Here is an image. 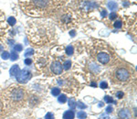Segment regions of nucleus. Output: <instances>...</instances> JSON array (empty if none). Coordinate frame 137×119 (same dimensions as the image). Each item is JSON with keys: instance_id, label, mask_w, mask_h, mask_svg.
Returning a JSON list of instances; mask_svg holds the SVG:
<instances>
[{"instance_id": "obj_1", "label": "nucleus", "mask_w": 137, "mask_h": 119, "mask_svg": "<svg viewBox=\"0 0 137 119\" xmlns=\"http://www.w3.org/2000/svg\"><path fill=\"white\" fill-rule=\"evenodd\" d=\"M62 0H23V10L31 16H49L60 7Z\"/></svg>"}, {"instance_id": "obj_2", "label": "nucleus", "mask_w": 137, "mask_h": 119, "mask_svg": "<svg viewBox=\"0 0 137 119\" xmlns=\"http://www.w3.org/2000/svg\"><path fill=\"white\" fill-rule=\"evenodd\" d=\"M28 33L30 35V40L36 43H40L41 41L45 42L50 39L52 33H54V27L47 22H33Z\"/></svg>"}, {"instance_id": "obj_3", "label": "nucleus", "mask_w": 137, "mask_h": 119, "mask_svg": "<svg viewBox=\"0 0 137 119\" xmlns=\"http://www.w3.org/2000/svg\"><path fill=\"white\" fill-rule=\"evenodd\" d=\"M18 83L20 84H26L27 82H28L31 77H32V73L30 72L28 70H22L19 71V73L16 76Z\"/></svg>"}, {"instance_id": "obj_4", "label": "nucleus", "mask_w": 137, "mask_h": 119, "mask_svg": "<svg viewBox=\"0 0 137 119\" xmlns=\"http://www.w3.org/2000/svg\"><path fill=\"white\" fill-rule=\"evenodd\" d=\"M98 7V3L96 1H92V0H84L82 1L80 8L82 9L83 11H90L92 9L96 8Z\"/></svg>"}, {"instance_id": "obj_5", "label": "nucleus", "mask_w": 137, "mask_h": 119, "mask_svg": "<svg viewBox=\"0 0 137 119\" xmlns=\"http://www.w3.org/2000/svg\"><path fill=\"white\" fill-rule=\"evenodd\" d=\"M116 78L121 81V82H125V81H127L129 78V71L126 70V69H124V68H121V69H118L117 71H116Z\"/></svg>"}, {"instance_id": "obj_6", "label": "nucleus", "mask_w": 137, "mask_h": 119, "mask_svg": "<svg viewBox=\"0 0 137 119\" xmlns=\"http://www.w3.org/2000/svg\"><path fill=\"white\" fill-rule=\"evenodd\" d=\"M10 95H11V98L15 101H20L24 98L25 93L22 90V88H15L11 91Z\"/></svg>"}, {"instance_id": "obj_7", "label": "nucleus", "mask_w": 137, "mask_h": 119, "mask_svg": "<svg viewBox=\"0 0 137 119\" xmlns=\"http://www.w3.org/2000/svg\"><path fill=\"white\" fill-rule=\"evenodd\" d=\"M51 71L57 75L60 74V73L62 72V71H63L62 64L59 62H54L51 64Z\"/></svg>"}, {"instance_id": "obj_8", "label": "nucleus", "mask_w": 137, "mask_h": 119, "mask_svg": "<svg viewBox=\"0 0 137 119\" xmlns=\"http://www.w3.org/2000/svg\"><path fill=\"white\" fill-rule=\"evenodd\" d=\"M97 60L103 64H107L110 62V56L105 52H100L97 55Z\"/></svg>"}, {"instance_id": "obj_9", "label": "nucleus", "mask_w": 137, "mask_h": 119, "mask_svg": "<svg viewBox=\"0 0 137 119\" xmlns=\"http://www.w3.org/2000/svg\"><path fill=\"white\" fill-rule=\"evenodd\" d=\"M118 115H119V117H120L121 119H129L131 117V113H130V111H129L128 109L123 108V109L119 111Z\"/></svg>"}, {"instance_id": "obj_10", "label": "nucleus", "mask_w": 137, "mask_h": 119, "mask_svg": "<svg viewBox=\"0 0 137 119\" xmlns=\"http://www.w3.org/2000/svg\"><path fill=\"white\" fill-rule=\"evenodd\" d=\"M19 71H20L19 66H18V65H13V66L11 67L9 72H10L11 76H17V75L19 73Z\"/></svg>"}, {"instance_id": "obj_11", "label": "nucleus", "mask_w": 137, "mask_h": 119, "mask_svg": "<svg viewBox=\"0 0 137 119\" xmlns=\"http://www.w3.org/2000/svg\"><path fill=\"white\" fill-rule=\"evenodd\" d=\"M74 116H75V114L71 110L66 111L64 114H63V119H73Z\"/></svg>"}, {"instance_id": "obj_12", "label": "nucleus", "mask_w": 137, "mask_h": 119, "mask_svg": "<svg viewBox=\"0 0 137 119\" xmlns=\"http://www.w3.org/2000/svg\"><path fill=\"white\" fill-rule=\"evenodd\" d=\"M68 106H69V108L74 109V108L77 106V103H76V101H75L74 99H68Z\"/></svg>"}, {"instance_id": "obj_13", "label": "nucleus", "mask_w": 137, "mask_h": 119, "mask_svg": "<svg viewBox=\"0 0 137 119\" xmlns=\"http://www.w3.org/2000/svg\"><path fill=\"white\" fill-rule=\"evenodd\" d=\"M108 7L111 9V10H115V9L118 7V5H117V3L114 2V1H111V2L108 3Z\"/></svg>"}, {"instance_id": "obj_14", "label": "nucleus", "mask_w": 137, "mask_h": 119, "mask_svg": "<svg viewBox=\"0 0 137 119\" xmlns=\"http://www.w3.org/2000/svg\"><path fill=\"white\" fill-rule=\"evenodd\" d=\"M77 117L79 119H86L87 118V114L84 111H80L77 114Z\"/></svg>"}, {"instance_id": "obj_15", "label": "nucleus", "mask_w": 137, "mask_h": 119, "mask_svg": "<svg viewBox=\"0 0 137 119\" xmlns=\"http://www.w3.org/2000/svg\"><path fill=\"white\" fill-rule=\"evenodd\" d=\"M73 52H74V49H73L72 46H71V45L68 46V47H67V49H66V53H67V55H68V56H71V55L73 54Z\"/></svg>"}, {"instance_id": "obj_16", "label": "nucleus", "mask_w": 137, "mask_h": 119, "mask_svg": "<svg viewBox=\"0 0 137 119\" xmlns=\"http://www.w3.org/2000/svg\"><path fill=\"white\" fill-rule=\"evenodd\" d=\"M62 67H63V69L66 70V71L69 70L70 67H71V62H70V61H66V62H64V64L62 65Z\"/></svg>"}, {"instance_id": "obj_17", "label": "nucleus", "mask_w": 137, "mask_h": 119, "mask_svg": "<svg viewBox=\"0 0 137 119\" xmlns=\"http://www.w3.org/2000/svg\"><path fill=\"white\" fill-rule=\"evenodd\" d=\"M9 57L11 59V61H17L18 59V54L16 51H12V52L9 54Z\"/></svg>"}, {"instance_id": "obj_18", "label": "nucleus", "mask_w": 137, "mask_h": 119, "mask_svg": "<svg viewBox=\"0 0 137 119\" xmlns=\"http://www.w3.org/2000/svg\"><path fill=\"white\" fill-rule=\"evenodd\" d=\"M59 102L60 104H65L67 102V96L65 94H60V96H59Z\"/></svg>"}, {"instance_id": "obj_19", "label": "nucleus", "mask_w": 137, "mask_h": 119, "mask_svg": "<svg viewBox=\"0 0 137 119\" xmlns=\"http://www.w3.org/2000/svg\"><path fill=\"white\" fill-rule=\"evenodd\" d=\"M51 93L53 96H59L60 93V89L59 88H53L51 90Z\"/></svg>"}, {"instance_id": "obj_20", "label": "nucleus", "mask_w": 137, "mask_h": 119, "mask_svg": "<svg viewBox=\"0 0 137 119\" xmlns=\"http://www.w3.org/2000/svg\"><path fill=\"white\" fill-rule=\"evenodd\" d=\"M7 22L10 26H14L16 23H17V20H16V18H14V17H9L8 19H7Z\"/></svg>"}, {"instance_id": "obj_21", "label": "nucleus", "mask_w": 137, "mask_h": 119, "mask_svg": "<svg viewBox=\"0 0 137 119\" xmlns=\"http://www.w3.org/2000/svg\"><path fill=\"white\" fill-rule=\"evenodd\" d=\"M62 21L64 23H68L70 21V16H68V15H64L63 17H62Z\"/></svg>"}, {"instance_id": "obj_22", "label": "nucleus", "mask_w": 137, "mask_h": 119, "mask_svg": "<svg viewBox=\"0 0 137 119\" xmlns=\"http://www.w3.org/2000/svg\"><path fill=\"white\" fill-rule=\"evenodd\" d=\"M104 102L107 103V104H111V103H113V99H112L111 96L106 95V96L104 97Z\"/></svg>"}, {"instance_id": "obj_23", "label": "nucleus", "mask_w": 137, "mask_h": 119, "mask_svg": "<svg viewBox=\"0 0 137 119\" xmlns=\"http://www.w3.org/2000/svg\"><path fill=\"white\" fill-rule=\"evenodd\" d=\"M14 49H15L17 52H19V51H21L22 49H23V47H22V45L20 44H16L15 47H14Z\"/></svg>"}, {"instance_id": "obj_24", "label": "nucleus", "mask_w": 137, "mask_h": 119, "mask_svg": "<svg viewBox=\"0 0 137 119\" xmlns=\"http://www.w3.org/2000/svg\"><path fill=\"white\" fill-rule=\"evenodd\" d=\"M2 59L3 60H7V59H9V52H7V51H4V52H2Z\"/></svg>"}, {"instance_id": "obj_25", "label": "nucleus", "mask_w": 137, "mask_h": 119, "mask_svg": "<svg viewBox=\"0 0 137 119\" xmlns=\"http://www.w3.org/2000/svg\"><path fill=\"white\" fill-rule=\"evenodd\" d=\"M34 53V50L32 49H27V51H26V53H25V56L26 57H27V56H29V55H32Z\"/></svg>"}, {"instance_id": "obj_26", "label": "nucleus", "mask_w": 137, "mask_h": 119, "mask_svg": "<svg viewBox=\"0 0 137 119\" xmlns=\"http://www.w3.org/2000/svg\"><path fill=\"white\" fill-rule=\"evenodd\" d=\"M113 26H114L115 28H122V21H120V20L116 21V22L113 24Z\"/></svg>"}, {"instance_id": "obj_27", "label": "nucleus", "mask_w": 137, "mask_h": 119, "mask_svg": "<svg viewBox=\"0 0 137 119\" xmlns=\"http://www.w3.org/2000/svg\"><path fill=\"white\" fill-rule=\"evenodd\" d=\"M77 106L80 108V109H85L86 107H87V106H86V105H84V104H83V103H82V102H79V103L77 104Z\"/></svg>"}, {"instance_id": "obj_28", "label": "nucleus", "mask_w": 137, "mask_h": 119, "mask_svg": "<svg viewBox=\"0 0 137 119\" xmlns=\"http://www.w3.org/2000/svg\"><path fill=\"white\" fill-rule=\"evenodd\" d=\"M100 86H101V88L102 89H106L108 87V84L106 82H102L101 84H100Z\"/></svg>"}, {"instance_id": "obj_29", "label": "nucleus", "mask_w": 137, "mask_h": 119, "mask_svg": "<svg viewBox=\"0 0 137 119\" xmlns=\"http://www.w3.org/2000/svg\"><path fill=\"white\" fill-rule=\"evenodd\" d=\"M45 119H54V115L52 113H48L45 116Z\"/></svg>"}, {"instance_id": "obj_30", "label": "nucleus", "mask_w": 137, "mask_h": 119, "mask_svg": "<svg viewBox=\"0 0 137 119\" xmlns=\"http://www.w3.org/2000/svg\"><path fill=\"white\" fill-rule=\"evenodd\" d=\"M24 62H25V64H26V65H30V64L32 63V60H31L30 58H27L26 60L24 61Z\"/></svg>"}, {"instance_id": "obj_31", "label": "nucleus", "mask_w": 137, "mask_h": 119, "mask_svg": "<svg viewBox=\"0 0 137 119\" xmlns=\"http://www.w3.org/2000/svg\"><path fill=\"white\" fill-rule=\"evenodd\" d=\"M116 18H117V14L116 13L113 12V13L110 14V19H111V20H113V19H115Z\"/></svg>"}, {"instance_id": "obj_32", "label": "nucleus", "mask_w": 137, "mask_h": 119, "mask_svg": "<svg viewBox=\"0 0 137 119\" xmlns=\"http://www.w3.org/2000/svg\"><path fill=\"white\" fill-rule=\"evenodd\" d=\"M116 95H117V98H119V99H122L123 97L124 93L123 92H118V93H116Z\"/></svg>"}, {"instance_id": "obj_33", "label": "nucleus", "mask_w": 137, "mask_h": 119, "mask_svg": "<svg viewBox=\"0 0 137 119\" xmlns=\"http://www.w3.org/2000/svg\"><path fill=\"white\" fill-rule=\"evenodd\" d=\"M112 111H113V108L111 107V105L107 106V108H106V112H107V113H111Z\"/></svg>"}, {"instance_id": "obj_34", "label": "nucleus", "mask_w": 137, "mask_h": 119, "mask_svg": "<svg viewBox=\"0 0 137 119\" xmlns=\"http://www.w3.org/2000/svg\"><path fill=\"white\" fill-rule=\"evenodd\" d=\"M75 34H76V32H75V30H72V31H70V32H69V35L70 36H75Z\"/></svg>"}, {"instance_id": "obj_35", "label": "nucleus", "mask_w": 137, "mask_h": 119, "mask_svg": "<svg viewBox=\"0 0 137 119\" xmlns=\"http://www.w3.org/2000/svg\"><path fill=\"white\" fill-rule=\"evenodd\" d=\"M106 15H107V12H106L105 10H104V11H103V12H102V16H103V17H105Z\"/></svg>"}, {"instance_id": "obj_36", "label": "nucleus", "mask_w": 137, "mask_h": 119, "mask_svg": "<svg viewBox=\"0 0 137 119\" xmlns=\"http://www.w3.org/2000/svg\"><path fill=\"white\" fill-rule=\"evenodd\" d=\"M90 86H93V87H97V84H95V83H91V84H90Z\"/></svg>"}, {"instance_id": "obj_37", "label": "nucleus", "mask_w": 137, "mask_h": 119, "mask_svg": "<svg viewBox=\"0 0 137 119\" xmlns=\"http://www.w3.org/2000/svg\"><path fill=\"white\" fill-rule=\"evenodd\" d=\"M100 119H110L109 116H102V117H100Z\"/></svg>"}, {"instance_id": "obj_38", "label": "nucleus", "mask_w": 137, "mask_h": 119, "mask_svg": "<svg viewBox=\"0 0 137 119\" xmlns=\"http://www.w3.org/2000/svg\"><path fill=\"white\" fill-rule=\"evenodd\" d=\"M1 49H3V47H0V50H1Z\"/></svg>"}]
</instances>
